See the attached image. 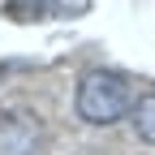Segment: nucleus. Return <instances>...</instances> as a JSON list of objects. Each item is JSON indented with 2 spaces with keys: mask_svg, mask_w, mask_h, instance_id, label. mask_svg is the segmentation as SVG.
Instances as JSON below:
<instances>
[{
  "mask_svg": "<svg viewBox=\"0 0 155 155\" xmlns=\"http://www.w3.org/2000/svg\"><path fill=\"white\" fill-rule=\"evenodd\" d=\"M134 104H138V91L116 69H91L78 82V116L86 125H112L121 116H129Z\"/></svg>",
  "mask_w": 155,
  "mask_h": 155,
  "instance_id": "nucleus-1",
  "label": "nucleus"
},
{
  "mask_svg": "<svg viewBox=\"0 0 155 155\" xmlns=\"http://www.w3.org/2000/svg\"><path fill=\"white\" fill-rule=\"evenodd\" d=\"M43 142V125L26 108H13L0 116V155H35Z\"/></svg>",
  "mask_w": 155,
  "mask_h": 155,
  "instance_id": "nucleus-2",
  "label": "nucleus"
},
{
  "mask_svg": "<svg viewBox=\"0 0 155 155\" xmlns=\"http://www.w3.org/2000/svg\"><path fill=\"white\" fill-rule=\"evenodd\" d=\"M5 13L13 17V22H30V17H65L69 5L65 0H9Z\"/></svg>",
  "mask_w": 155,
  "mask_h": 155,
  "instance_id": "nucleus-3",
  "label": "nucleus"
},
{
  "mask_svg": "<svg viewBox=\"0 0 155 155\" xmlns=\"http://www.w3.org/2000/svg\"><path fill=\"white\" fill-rule=\"evenodd\" d=\"M134 129H138V138H147L155 147V95H147V99L134 104Z\"/></svg>",
  "mask_w": 155,
  "mask_h": 155,
  "instance_id": "nucleus-4",
  "label": "nucleus"
},
{
  "mask_svg": "<svg viewBox=\"0 0 155 155\" xmlns=\"http://www.w3.org/2000/svg\"><path fill=\"white\" fill-rule=\"evenodd\" d=\"M0 73H5V69H0Z\"/></svg>",
  "mask_w": 155,
  "mask_h": 155,
  "instance_id": "nucleus-5",
  "label": "nucleus"
}]
</instances>
